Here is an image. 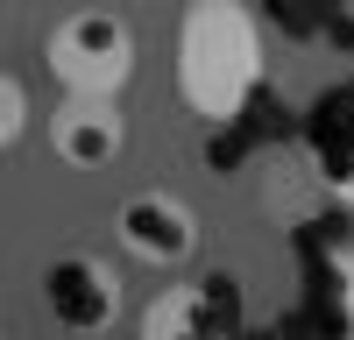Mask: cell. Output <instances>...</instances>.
Here are the masks:
<instances>
[{"label":"cell","mask_w":354,"mask_h":340,"mask_svg":"<svg viewBox=\"0 0 354 340\" xmlns=\"http://www.w3.org/2000/svg\"><path fill=\"white\" fill-rule=\"evenodd\" d=\"M43 312H50L57 333H78V340L113 333V326H121V312H128L121 270H113L106 255H93V248L50 255V263H43Z\"/></svg>","instance_id":"obj_3"},{"label":"cell","mask_w":354,"mask_h":340,"mask_svg":"<svg viewBox=\"0 0 354 340\" xmlns=\"http://www.w3.org/2000/svg\"><path fill=\"white\" fill-rule=\"evenodd\" d=\"M50 149H57V163H71V170H106L113 156L128 149L121 100H106V93H64L50 106Z\"/></svg>","instance_id":"obj_5"},{"label":"cell","mask_w":354,"mask_h":340,"mask_svg":"<svg viewBox=\"0 0 354 340\" xmlns=\"http://www.w3.org/2000/svg\"><path fill=\"white\" fill-rule=\"evenodd\" d=\"M220 326H241V305H234V283L227 276L163 283V291L135 312V333L142 340H198V333H220Z\"/></svg>","instance_id":"obj_6"},{"label":"cell","mask_w":354,"mask_h":340,"mask_svg":"<svg viewBox=\"0 0 354 340\" xmlns=\"http://www.w3.org/2000/svg\"><path fill=\"white\" fill-rule=\"evenodd\" d=\"M312 163H319V185L354 213V93L319 113V128H312Z\"/></svg>","instance_id":"obj_7"},{"label":"cell","mask_w":354,"mask_h":340,"mask_svg":"<svg viewBox=\"0 0 354 340\" xmlns=\"http://www.w3.org/2000/svg\"><path fill=\"white\" fill-rule=\"evenodd\" d=\"M113 241L142 270H185L198 255V213L177 191H128L113 206Z\"/></svg>","instance_id":"obj_4"},{"label":"cell","mask_w":354,"mask_h":340,"mask_svg":"<svg viewBox=\"0 0 354 340\" xmlns=\"http://www.w3.org/2000/svg\"><path fill=\"white\" fill-rule=\"evenodd\" d=\"M28 135V85L15 71H0V149H15Z\"/></svg>","instance_id":"obj_8"},{"label":"cell","mask_w":354,"mask_h":340,"mask_svg":"<svg viewBox=\"0 0 354 340\" xmlns=\"http://www.w3.org/2000/svg\"><path fill=\"white\" fill-rule=\"evenodd\" d=\"M262 71V21L248 0H192L177 15V100L205 128H227L255 100Z\"/></svg>","instance_id":"obj_1"},{"label":"cell","mask_w":354,"mask_h":340,"mask_svg":"<svg viewBox=\"0 0 354 340\" xmlns=\"http://www.w3.org/2000/svg\"><path fill=\"white\" fill-rule=\"evenodd\" d=\"M326 283H333V319L354 333V248H333L326 255Z\"/></svg>","instance_id":"obj_9"},{"label":"cell","mask_w":354,"mask_h":340,"mask_svg":"<svg viewBox=\"0 0 354 340\" xmlns=\"http://www.w3.org/2000/svg\"><path fill=\"white\" fill-rule=\"evenodd\" d=\"M43 64L57 78V93H106V100H121L128 78H135V28L113 8H71L50 28Z\"/></svg>","instance_id":"obj_2"}]
</instances>
